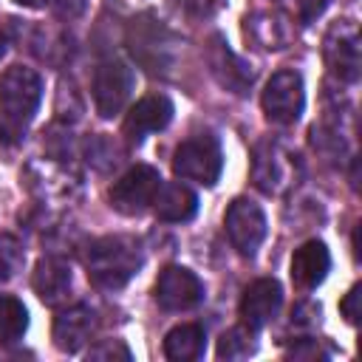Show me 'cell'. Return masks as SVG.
<instances>
[{"instance_id": "obj_1", "label": "cell", "mask_w": 362, "mask_h": 362, "mask_svg": "<svg viewBox=\"0 0 362 362\" xmlns=\"http://www.w3.org/2000/svg\"><path fill=\"white\" fill-rule=\"evenodd\" d=\"M42 99V79L28 65L6 68L0 79V141L14 144L23 139Z\"/></svg>"}, {"instance_id": "obj_2", "label": "cell", "mask_w": 362, "mask_h": 362, "mask_svg": "<svg viewBox=\"0 0 362 362\" xmlns=\"http://www.w3.org/2000/svg\"><path fill=\"white\" fill-rule=\"evenodd\" d=\"M144 263L141 243L127 235H107L88 246L85 252V269L88 280L96 288L116 291L122 288Z\"/></svg>"}, {"instance_id": "obj_3", "label": "cell", "mask_w": 362, "mask_h": 362, "mask_svg": "<svg viewBox=\"0 0 362 362\" xmlns=\"http://www.w3.org/2000/svg\"><path fill=\"white\" fill-rule=\"evenodd\" d=\"M223 170V150L212 133H195L184 139L173 153V173L181 181L212 187Z\"/></svg>"}, {"instance_id": "obj_4", "label": "cell", "mask_w": 362, "mask_h": 362, "mask_svg": "<svg viewBox=\"0 0 362 362\" xmlns=\"http://www.w3.org/2000/svg\"><path fill=\"white\" fill-rule=\"evenodd\" d=\"M263 113L272 124L288 127L300 119L303 107H305V88H303V76L291 68H283L277 74L269 76L263 96H260Z\"/></svg>"}, {"instance_id": "obj_5", "label": "cell", "mask_w": 362, "mask_h": 362, "mask_svg": "<svg viewBox=\"0 0 362 362\" xmlns=\"http://www.w3.org/2000/svg\"><path fill=\"white\" fill-rule=\"evenodd\" d=\"M294 175H297V161L283 144H277L272 139H263V141L255 144V150H252V181L260 192L280 195L294 184Z\"/></svg>"}, {"instance_id": "obj_6", "label": "cell", "mask_w": 362, "mask_h": 362, "mask_svg": "<svg viewBox=\"0 0 362 362\" xmlns=\"http://www.w3.org/2000/svg\"><path fill=\"white\" fill-rule=\"evenodd\" d=\"M322 59L339 82H356L362 68L359 54V28L354 20H337L322 37Z\"/></svg>"}, {"instance_id": "obj_7", "label": "cell", "mask_w": 362, "mask_h": 362, "mask_svg": "<svg viewBox=\"0 0 362 362\" xmlns=\"http://www.w3.org/2000/svg\"><path fill=\"white\" fill-rule=\"evenodd\" d=\"M158 187H161V175L156 167L150 164H136L130 167L119 181H113L107 198H110V206L122 215H141L153 206L156 195H158Z\"/></svg>"}, {"instance_id": "obj_8", "label": "cell", "mask_w": 362, "mask_h": 362, "mask_svg": "<svg viewBox=\"0 0 362 362\" xmlns=\"http://www.w3.org/2000/svg\"><path fill=\"white\" fill-rule=\"evenodd\" d=\"M136 85V74L124 59H105L93 74V105L102 119H113L124 110Z\"/></svg>"}, {"instance_id": "obj_9", "label": "cell", "mask_w": 362, "mask_h": 362, "mask_svg": "<svg viewBox=\"0 0 362 362\" xmlns=\"http://www.w3.org/2000/svg\"><path fill=\"white\" fill-rule=\"evenodd\" d=\"M223 229L238 255L255 257V252L260 249V243L266 238V215H263L260 204H255L252 198H235L226 206Z\"/></svg>"}, {"instance_id": "obj_10", "label": "cell", "mask_w": 362, "mask_h": 362, "mask_svg": "<svg viewBox=\"0 0 362 362\" xmlns=\"http://www.w3.org/2000/svg\"><path fill=\"white\" fill-rule=\"evenodd\" d=\"M153 294L164 311H189L204 300V283L187 266H167L161 269Z\"/></svg>"}, {"instance_id": "obj_11", "label": "cell", "mask_w": 362, "mask_h": 362, "mask_svg": "<svg viewBox=\"0 0 362 362\" xmlns=\"http://www.w3.org/2000/svg\"><path fill=\"white\" fill-rule=\"evenodd\" d=\"M280 303H283V288L274 277H260L255 283L246 286L243 297H240V320L243 325H249L252 331L269 325L277 311H280Z\"/></svg>"}, {"instance_id": "obj_12", "label": "cell", "mask_w": 362, "mask_h": 362, "mask_svg": "<svg viewBox=\"0 0 362 362\" xmlns=\"http://www.w3.org/2000/svg\"><path fill=\"white\" fill-rule=\"evenodd\" d=\"M331 269V255H328V246L317 238L300 243L291 255V283L300 288V291H311L317 288L325 274Z\"/></svg>"}, {"instance_id": "obj_13", "label": "cell", "mask_w": 362, "mask_h": 362, "mask_svg": "<svg viewBox=\"0 0 362 362\" xmlns=\"http://www.w3.org/2000/svg\"><path fill=\"white\" fill-rule=\"evenodd\" d=\"M173 119V102L164 96V93H150L144 99H139L130 110H127V119H124V133L133 139V141H141L144 136L156 133V130H164Z\"/></svg>"}, {"instance_id": "obj_14", "label": "cell", "mask_w": 362, "mask_h": 362, "mask_svg": "<svg viewBox=\"0 0 362 362\" xmlns=\"http://www.w3.org/2000/svg\"><path fill=\"white\" fill-rule=\"evenodd\" d=\"M93 331H96V311L85 303H76V305L57 314V320H54V345L59 351L74 354L90 339Z\"/></svg>"}, {"instance_id": "obj_15", "label": "cell", "mask_w": 362, "mask_h": 362, "mask_svg": "<svg viewBox=\"0 0 362 362\" xmlns=\"http://www.w3.org/2000/svg\"><path fill=\"white\" fill-rule=\"evenodd\" d=\"M206 59H209V68L215 74V79L229 88L232 93H246V88L252 85L255 74L249 71V65L235 57V51L229 48V42H223L221 37H212L209 42V51H206Z\"/></svg>"}, {"instance_id": "obj_16", "label": "cell", "mask_w": 362, "mask_h": 362, "mask_svg": "<svg viewBox=\"0 0 362 362\" xmlns=\"http://www.w3.org/2000/svg\"><path fill=\"white\" fill-rule=\"evenodd\" d=\"M243 31L246 37L257 45V48H266V51H280L291 42L294 37V28L288 23V17H283L280 11H255L252 17L243 20Z\"/></svg>"}, {"instance_id": "obj_17", "label": "cell", "mask_w": 362, "mask_h": 362, "mask_svg": "<svg viewBox=\"0 0 362 362\" xmlns=\"http://www.w3.org/2000/svg\"><path fill=\"white\" fill-rule=\"evenodd\" d=\"M31 286L45 305H57L71 291V266L59 257H42L34 269Z\"/></svg>"}, {"instance_id": "obj_18", "label": "cell", "mask_w": 362, "mask_h": 362, "mask_svg": "<svg viewBox=\"0 0 362 362\" xmlns=\"http://www.w3.org/2000/svg\"><path fill=\"white\" fill-rule=\"evenodd\" d=\"M153 209H156V218L158 221H167V223H184L189 221L195 212H198V198L195 192L181 184V181H170L158 187V195L153 201Z\"/></svg>"}, {"instance_id": "obj_19", "label": "cell", "mask_w": 362, "mask_h": 362, "mask_svg": "<svg viewBox=\"0 0 362 362\" xmlns=\"http://www.w3.org/2000/svg\"><path fill=\"white\" fill-rule=\"evenodd\" d=\"M130 51L150 71L167 68V62H170V40H167V31L158 23H144V25L133 28L130 31Z\"/></svg>"}, {"instance_id": "obj_20", "label": "cell", "mask_w": 362, "mask_h": 362, "mask_svg": "<svg viewBox=\"0 0 362 362\" xmlns=\"http://www.w3.org/2000/svg\"><path fill=\"white\" fill-rule=\"evenodd\" d=\"M206 351V331L198 322H181L167 331L164 337V356L173 362H192L201 359Z\"/></svg>"}, {"instance_id": "obj_21", "label": "cell", "mask_w": 362, "mask_h": 362, "mask_svg": "<svg viewBox=\"0 0 362 362\" xmlns=\"http://www.w3.org/2000/svg\"><path fill=\"white\" fill-rule=\"evenodd\" d=\"M28 328V311L25 305L11 297V294H3L0 297V345H14L23 339Z\"/></svg>"}, {"instance_id": "obj_22", "label": "cell", "mask_w": 362, "mask_h": 362, "mask_svg": "<svg viewBox=\"0 0 362 362\" xmlns=\"http://www.w3.org/2000/svg\"><path fill=\"white\" fill-rule=\"evenodd\" d=\"M257 351L255 331L249 325H238L221 334L218 339V359H246Z\"/></svg>"}, {"instance_id": "obj_23", "label": "cell", "mask_w": 362, "mask_h": 362, "mask_svg": "<svg viewBox=\"0 0 362 362\" xmlns=\"http://www.w3.org/2000/svg\"><path fill=\"white\" fill-rule=\"evenodd\" d=\"M25 263V252H23V243L8 235V232H0V283L11 280Z\"/></svg>"}, {"instance_id": "obj_24", "label": "cell", "mask_w": 362, "mask_h": 362, "mask_svg": "<svg viewBox=\"0 0 362 362\" xmlns=\"http://www.w3.org/2000/svg\"><path fill=\"white\" fill-rule=\"evenodd\" d=\"M85 156L88 161L96 167V170H110L113 164H119V147L107 139V136H93L88 144H85Z\"/></svg>"}, {"instance_id": "obj_25", "label": "cell", "mask_w": 362, "mask_h": 362, "mask_svg": "<svg viewBox=\"0 0 362 362\" xmlns=\"http://www.w3.org/2000/svg\"><path fill=\"white\" fill-rule=\"evenodd\" d=\"M130 348L122 339H105L88 351V359H130Z\"/></svg>"}, {"instance_id": "obj_26", "label": "cell", "mask_w": 362, "mask_h": 362, "mask_svg": "<svg viewBox=\"0 0 362 362\" xmlns=\"http://www.w3.org/2000/svg\"><path fill=\"white\" fill-rule=\"evenodd\" d=\"M331 351H325L322 345H320V339H300V342H294L288 351H286V356L288 359H325Z\"/></svg>"}, {"instance_id": "obj_27", "label": "cell", "mask_w": 362, "mask_h": 362, "mask_svg": "<svg viewBox=\"0 0 362 362\" xmlns=\"http://www.w3.org/2000/svg\"><path fill=\"white\" fill-rule=\"evenodd\" d=\"M359 291H362V286L356 283V286H351L348 288V294L342 297V303H339V311H342V317L348 320V322H359Z\"/></svg>"}, {"instance_id": "obj_28", "label": "cell", "mask_w": 362, "mask_h": 362, "mask_svg": "<svg viewBox=\"0 0 362 362\" xmlns=\"http://www.w3.org/2000/svg\"><path fill=\"white\" fill-rule=\"evenodd\" d=\"M51 3H54V11L59 17H65V20L79 17L85 11V6H88V0H51Z\"/></svg>"}, {"instance_id": "obj_29", "label": "cell", "mask_w": 362, "mask_h": 362, "mask_svg": "<svg viewBox=\"0 0 362 362\" xmlns=\"http://www.w3.org/2000/svg\"><path fill=\"white\" fill-rule=\"evenodd\" d=\"M297 6H300V20L303 23H311V20H317L325 11L328 0H297Z\"/></svg>"}, {"instance_id": "obj_30", "label": "cell", "mask_w": 362, "mask_h": 362, "mask_svg": "<svg viewBox=\"0 0 362 362\" xmlns=\"http://www.w3.org/2000/svg\"><path fill=\"white\" fill-rule=\"evenodd\" d=\"M181 3H187L189 8H198V11H206V8H209V6L215 3V0H181Z\"/></svg>"}, {"instance_id": "obj_31", "label": "cell", "mask_w": 362, "mask_h": 362, "mask_svg": "<svg viewBox=\"0 0 362 362\" xmlns=\"http://www.w3.org/2000/svg\"><path fill=\"white\" fill-rule=\"evenodd\" d=\"M14 3H20V6H25V8H40V6H45L48 0H14Z\"/></svg>"}, {"instance_id": "obj_32", "label": "cell", "mask_w": 362, "mask_h": 362, "mask_svg": "<svg viewBox=\"0 0 362 362\" xmlns=\"http://www.w3.org/2000/svg\"><path fill=\"white\" fill-rule=\"evenodd\" d=\"M6 42H8V40H6V31L0 28V59H3V54H6Z\"/></svg>"}]
</instances>
